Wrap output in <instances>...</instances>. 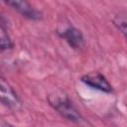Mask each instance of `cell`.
<instances>
[{"instance_id": "1", "label": "cell", "mask_w": 127, "mask_h": 127, "mask_svg": "<svg viewBox=\"0 0 127 127\" xmlns=\"http://www.w3.org/2000/svg\"><path fill=\"white\" fill-rule=\"evenodd\" d=\"M47 99L49 104L63 118L76 124H81L84 121V118L82 117V115L75 108L72 101L68 98V96L65 93L54 92L49 94Z\"/></svg>"}, {"instance_id": "2", "label": "cell", "mask_w": 127, "mask_h": 127, "mask_svg": "<svg viewBox=\"0 0 127 127\" xmlns=\"http://www.w3.org/2000/svg\"><path fill=\"white\" fill-rule=\"evenodd\" d=\"M57 33L73 50H80L85 46V39L82 32L70 23L61 26Z\"/></svg>"}, {"instance_id": "3", "label": "cell", "mask_w": 127, "mask_h": 127, "mask_svg": "<svg viewBox=\"0 0 127 127\" xmlns=\"http://www.w3.org/2000/svg\"><path fill=\"white\" fill-rule=\"evenodd\" d=\"M3 2L26 19L39 21L43 18L42 12L36 9L28 0H3Z\"/></svg>"}, {"instance_id": "4", "label": "cell", "mask_w": 127, "mask_h": 127, "mask_svg": "<svg viewBox=\"0 0 127 127\" xmlns=\"http://www.w3.org/2000/svg\"><path fill=\"white\" fill-rule=\"evenodd\" d=\"M0 102L10 109L18 110L21 107V100L13 86L0 76Z\"/></svg>"}, {"instance_id": "5", "label": "cell", "mask_w": 127, "mask_h": 127, "mask_svg": "<svg viewBox=\"0 0 127 127\" xmlns=\"http://www.w3.org/2000/svg\"><path fill=\"white\" fill-rule=\"evenodd\" d=\"M80 80L82 83H84L85 85H87L92 89H96L105 93H111L113 91L111 83L102 73L98 71H92L86 73L80 77Z\"/></svg>"}, {"instance_id": "6", "label": "cell", "mask_w": 127, "mask_h": 127, "mask_svg": "<svg viewBox=\"0 0 127 127\" xmlns=\"http://www.w3.org/2000/svg\"><path fill=\"white\" fill-rule=\"evenodd\" d=\"M13 41L7 31L6 26L2 21H0V52L8 51L13 49Z\"/></svg>"}, {"instance_id": "7", "label": "cell", "mask_w": 127, "mask_h": 127, "mask_svg": "<svg viewBox=\"0 0 127 127\" xmlns=\"http://www.w3.org/2000/svg\"><path fill=\"white\" fill-rule=\"evenodd\" d=\"M113 25L117 28L119 32L122 33V35L125 37L126 36V13L124 11H121L114 15L112 19Z\"/></svg>"}]
</instances>
